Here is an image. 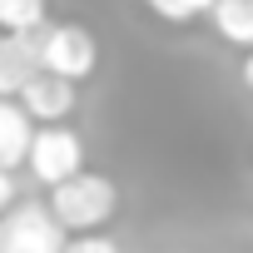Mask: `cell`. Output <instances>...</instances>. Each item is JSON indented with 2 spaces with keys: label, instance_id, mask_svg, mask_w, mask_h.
I'll return each mask as SVG.
<instances>
[{
  "label": "cell",
  "instance_id": "ba28073f",
  "mask_svg": "<svg viewBox=\"0 0 253 253\" xmlns=\"http://www.w3.org/2000/svg\"><path fill=\"white\" fill-rule=\"evenodd\" d=\"M209 25L223 45L233 50H253V0H218L209 10Z\"/></svg>",
  "mask_w": 253,
  "mask_h": 253
},
{
  "label": "cell",
  "instance_id": "8992f818",
  "mask_svg": "<svg viewBox=\"0 0 253 253\" xmlns=\"http://www.w3.org/2000/svg\"><path fill=\"white\" fill-rule=\"evenodd\" d=\"M40 35H45V30H20V35L5 30V40H0V94H20V89L45 70V60H40Z\"/></svg>",
  "mask_w": 253,
  "mask_h": 253
},
{
  "label": "cell",
  "instance_id": "8fae6325",
  "mask_svg": "<svg viewBox=\"0 0 253 253\" xmlns=\"http://www.w3.org/2000/svg\"><path fill=\"white\" fill-rule=\"evenodd\" d=\"M65 253H119V243H114V238H104V233H75Z\"/></svg>",
  "mask_w": 253,
  "mask_h": 253
},
{
  "label": "cell",
  "instance_id": "6da1fadb",
  "mask_svg": "<svg viewBox=\"0 0 253 253\" xmlns=\"http://www.w3.org/2000/svg\"><path fill=\"white\" fill-rule=\"evenodd\" d=\"M50 209L70 233H99L119 213V189H114V179H104L94 169H80L75 179L50 189Z\"/></svg>",
  "mask_w": 253,
  "mask_h": 253
},
{
  "label": "cell",
  "instance_id": "7c38bea8",
  "mask_svg": "<svg viewBox=\"0 0 253 253\" xmlns=\"http://www.w3.org/2000/svg\"><path fill=\"white\" fill-rule=\"evenodd\" d=\"M243 84L253 89V50H248V60H243Z\"/></svg>",
  "mask_w": 253,
  "mask_h": 253
},
{
  "label": "cell",
  "instance_id": "5b68a950",
  "mask_svg": "<svg viewBox=\"0 0 253 253\" xmlns=\"http://www.w3.org/2000/svg\"><path fill=\"white\" fill-rule=\"evenodd\" d=\"M35 134H40V119L15 94H0V169H25Z\"/></svg>",
  "mask_w": 253,
  "mask_h": 253
},
{
  "label": "cell",
  "instance_id": "7a4b0ae2",
  "mask_svg": "<svg viewBox=\"0 0 253 253\" xmlns=\"http://www.w3.org/2000/svg\"><path fill=\"white\" fill-rule=\"evenodd\" d=\"M70 228L50 204H10L0 218V253H65Z\"/></svg>",
  "mask_w": 253,
  "mask_h": 253
},
{
  "label": "cell",
  "instance_id": "3957f363",
  "mask_svg": "<svg viewBox=\"0 0 253 253\" xmlns=\"http://www.w3.org/2000/svg\"><path fill=\"white\" fill-rule=\"evenodd\" d=\"M25 169L35 174V184L55 189V184H65V179H75L84 169V139L70 129V124H40Z\"/></svg>",
  "mask_w": 253,
  "mask_h": 253
},
{
  "label": "cell",
  "instance_id": "277c9868",
  "mask_svg": "<svg viewBox=\"0 0 253 253\" xmlns=\"http://www.w3.org/2000/svg\"><path fill=\"white\" fill-rule=\"evenodd\" d=\"M40 60H45V70H55V75H65V80H89L94 75V65H99V45H94V35L84 30V25H45V35H40Z\"/></svg>",
  "mask_w": 253,
  "mask_h": 253
},
{
  "label": "cell",
  "instance_id": "9c48e42d",
  "mask_svg": "<svg viewBox=\"0 0 253 253\" xmlns=\"http://www.w3.org/2000/svg\"><path fill=\"white\" fill-rule=\"evenodd\" d=\"M0 30H45V0H0Z\"/></svg>",
  "mask_w": 253,
  "mask_h": 253
},
{
  "label": "cell",
  "instance_id": "30bf717a",
  "mask_svg": "<svg viewBox=\"0 0 253 253\" xmlns=\"http://www.w3.org/2000/svg\"><path fill=\"white\" fill-rule=\"evenodd\" d=\"M144 5H149V15H159V20H169V25H189V20L209 15L218 0H144Z\"/></svg>",
  "mask_w": 253,
  "mask_h": 253
},
{
  "label": "cell",
  "instance_id": "52a82bcc",
  "mask_svg": "<svg viewBox=\"0 0 253 253\" xmlns=\"http://www.w3.org/2000/svg\"><path fill=\"white\" fill-rule=\"evenodd\" d=\"M15 99H20L40 124H65L70 109H75V80H65V75H55V70H40Z\"/></svg>",
  "mask_w": 253,
  "mask_h": 253
}]
</instances>
